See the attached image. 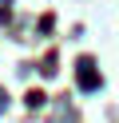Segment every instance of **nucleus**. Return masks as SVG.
Returning a JSON list of instances; mask_svg holds the SVG:
<instances>
[{
	"label": "nucleus",
	"mask_w": 119,
	"mask_h": 123,
	"mask_svg": "<svg viewBox=\"0 0 119 123\" xmlns=\"http://www.w3.org/2000/svg\"><path fill=\"white\" fill-rule=\"evenodd\" d=\"M91 68H95L91 60H87V64H79V83H87V87H95V83H99V75H95Z\"/></svg>",
	"instance_id": "f257e3e1"
}]
</instances>
